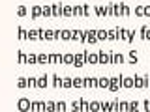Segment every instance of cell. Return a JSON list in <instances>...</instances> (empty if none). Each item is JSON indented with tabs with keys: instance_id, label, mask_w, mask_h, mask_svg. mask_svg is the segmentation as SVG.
Masks as SVG:
<instances>
[{
	"instance_id": "cell-1",
	"label": "cell",
	"mask_w": 150,
	"mask_h": 112,
	"mask_svg": "<svg viewBox=\"0 0 150 112\" xmlns=\"http://www.w3.org/2000/svg\"><path fill=\"white\" fill-rule=\"evenodd\" d=\"M30 106H32V103H30V99H26V97H23V99L17 103V108L21 110V112H26V110H30Z\"/></svg>"
},
{
	"instance_id": "cell-2",
	"label": "cell",
	"mask_w": 150,
	"mask_h": 112,
	"mask_svg": "<svg viewBox=\"0 0 150 112\" xmlns=\"http://www.w3.org/2000/svg\"><path fill=\"white\" fill-rule=\"evenodd\" d=\"M120 86L124 88H135V82L131 77H120Z\"/></svg>"
},
{
	"instance_id": "cell-3",
	"label": "cell",
	"mask_w": 150,
	"mask_h": 112,
	"mask_svg": "<svg viewBox=\"0 0 150 112\" xmlns=\"http://www.w3.org/2000/svg\"><path fill=\"white\" fill-rule=\"evenodd\" d=\"M98 62H100V64H109V62H111V54L100 52V54H98Z\"/></svg>"
},
{
	"instance_id": "cell-4",
	"label": "cell",
	"mask_w": 150,
	"mask_h": 112,
	"mask_svg": "<svg viewBox=\"0 0 150 112\" xmlns=\"http://www.w3.org/2000/svg\"><path fill=\"white\" fill-rule=\"evenodd\" d=\"M86 41H88V43H98L96 30H90V32H86Z\"/></svg>"
},
{
	"instance_id": "cell-5",
	"label": "cell",
	"mask_w": 150,
	"mask_h": 112,
	"mask_svg": "<svg viewBox=\"0 0 150 112\" xmlns=\"http://www.w3.org/2000/svg\"><path fill=\"white\" fill-rule=\"evenodd\" d=\"M30 110H45V103L43 101H34L30 106Z\"/></svg>"
},
{
	"instance_id": "cell-6",
	"label": "cell",
	"mask_w": 150,
	"mask_h": 112,
	"mask_svg": "<svg viewBox=\"0 0 150 112\" xmlns=\"http://www.w3.org/2000/svg\"><path fill=\"white\" fill-rule=\"evenodd\" d=\"M128 112H139V101H129L128 103Z\"/></svg>"
},
{
	"instance_id": "cell-7",
	"label": "cell",
	"mask_w": 150,
	"mask_h": 112,
	"mask_svg": "<svg viewBox=\"0 0 150 112\" xmlns=\"http://www.w3.org/2000/svg\"><path fill=\"white\" fill-rule=\"evenodd\" d=\"M84 62H88V64H98V54H86V52H84Z\"/></svg>"
},
{
	"instance_id": "cell-8",
	"label": "cell",
	"mask_w": 150,
	"mask_h": 112,
	"mask_svg": "<svg viewBox=\"0 0 150 112\" xmlns=\"http://www.w3.org/2000/svg\"><path fill=\"white\" fill-rule=\"evenodd\" d=\"M73 64L77 65V67H81V65L84 64V54H75V60H73Z\"/></svg>"
},
{
	"instance_id": "cell-9",
	"label": "cell",
	"mask_w": 150,
	"mask_h": 112,
	"mask_svg": "<svg viewBox=\"0 0 150 112\" xmlns=\"http://www.w3.org/2000/svg\"><path fill=\"white\" fill-rule=\"evenodd\" d=\"M45 86H47V77L43 75V77H40L36 80V88H45Z\"/></svg>"
},
{
	"instance_id": "cell-10",
	"label": "cell",
	"mask_w": 150,
	"mask_h": 112,
	"mask_svg": "<svg viewBox=\"0 0 150 112\" xmlns=\"http://www.w3.org/2000/svg\"><path fill=\"white\" fill-rule=\"evenodd\" d=\"M71 86L73 88H83L84 86V80H83V78H79V77H75L73 80H71Z\"/></svg>"
},
{
	"instance_id": "cell-11",
	"label": "cell",
	"mask_w": 150,
	"mask_h": 112,
	"mask_svg": "<svg viewBox=\"0 0 150 112\" xmlns=\"http://www.w3.org/2000/svg\"><path fill=\"white\" fill-rule=\"evenodd\" d=\"M62 8H64L62 4H58V6H53V8H51V15H54V17L60 15V13H62Z\"/></svg>"
},
{
	"instance_id": "cell-12",
	"label": "cell",
	"mask_w": 150,
	"mask_h": 112,
	"mask_svg": "<svg viewBox=\"0 0 150 112\" xmlns=\"http://www.w3.org/2000/svg\"><path fill=\"white\" fill-rule=\"evenodd\" d=\"M100 110L109 112V110H111V103H109V101H100Z\"/></svg>"
},
{
	"instance_id": "cell-13",
	"label": "cell",
	"mask_w": 150,
	"mask_h": 112,
	"mask_svg": "<svg viewBox=\"0 0 150 112\" xmlns=\"http://www.w3.org/2000/svg\"><path fill=\"white\" fill-rule=\"evenodd\" d=\"M111 62L112 64H122V62H124V56H122V54H111Z\"/></svg>"
},
{
	"instance_id": "cell-14",
	"label": "cell",
	"mask_w": 150,
	"mask_h": 112,
	"mask_svg": "<svg viewBox=\"0 0 150 112\" xmlns=\"http://www.w3.org/2000/svg\"><path fill=\"white\" fill-rule=\"evenodd\" d=\"M98 88H109V78H98Z\"/></svg>"
},
{
	"instance_id": "cell-15",
	"label": "cell",
	"mask_w": 150,
	"mask_h": 112,
	"mask_svg": "<svg viewBox=\"0 0 150 112\" xmlns=\"http://www.w3.org/2000/svg\"><path fill=\"white\" fill-rule=\"evenodd\" d=\"M49 62H51V64L62 62V56H60V54H49Z\"/></svg>"
},
{
	"instance_id": "cell-16",
	"label": "cell",
	"mask_w": 150,
	"mask_h": 112,
	"mask_svg": "<svg viewBox=\"0 0 150 112\" xmlns=\"http://www.w3.org/2000/svg\"><path fill=\"white\" fill-rule=\"evenodd\" d=\"M62 15H66V17L73 15V8H71V6H64V8H62Z\"/></svg>"
},
{
	"instance_id": "cell-17",
	"label": "cell",
	"mask_w": 150,
	"mask_h": 112,
	"mask_svg": "<svg viewBox=\"0 0 150 112\" xmlns=\"http://www.w3.org/2000/svg\"><path fill=\"white\" fill-rule=\"evenodd\" d=\"M73 60H75L73 54H64V56H62V62H64V64H73Z\"/></svg>"
},
{
	"instance_id": "cell-18",
	"label": "cell",
	"mask_w": 150,
	"mask_h": 112,
	"mask_svg": "<svg viewBox=\"0 0 150 112\" xmlns=\"http://www.w3.org/2000/svg\"><path fill=\"white\" fill-rule=\"evenodd\" d=\"M96 36H98V41L107 39V32H105V30H96Z\"/></svg>"
},
{
	"instance_id": "cell-19",
	"label": "cell",
	"mask_w": 150,
	"mask_h": 112,
	"mask_svg": "<svg viewBox=\"0 0 150 112\" xmlns=\"http://www.w3.org/2000/svg\"><path fill=\"white\" fill-rule=\"evenodd\" d=\"M79 103H81V110H83V112H88V110H90V103H88V101L81 99Z\"/></svg>"
},
{
	"instance_id": "cell-20",
	"label": "cell",
	"mask_w": 150,
	"mask_h": 112,
	"mask_svg": "<svg viewBox=\"0 0 150 112\" xmlns=\"http://www.w3.org/2000/svg\"><path fill=\"white\" fill-rule=\"evenodd\" d=\"M49 62V54H38V64H47Z\"/></svg>"
},
{
	"instance_id": "cell-21",
	"label": "cell",
	"mask_w": 150,
	"mask_h": 112,
	"mask_svg": "<svg viewBox=\"0 0 150 112\" xmlns=\"http://www.w3.org/2000/svg\"><path fill=\"white\" fill-rule=\"evenodd\" d=\"M26 64H38V54H28L26 56Z\"/></svg>"
},
{
	"instance_id": "cell-22",
	"label": "cell",
	"mask_w": 150,
	"mask_h": 112,
	"mask_svg": "<svg viewBox=\"0 0 150 112\" xmlns=\"http://www.w3.org/2000/svg\"><path fill=\"white\" fill-rule=\"evenodd\" d=\"M111 110H115V112L120 110V103H118V99H112V103H111Z\"/></svg>"
},
{
	"instance_id": "cell-23",
	"label": "cell",
	"mask_w": 150,
	"mask_h": 112,
	"mask_svg": "<svg viewBox=\"0 0 150 112\" xmlns=\"http://www.w3.org/2000/svg\"><path fill=\"white\" fill-rule=\"evenodd\" d=\"M41 15V6H34L32 8V17H40Z\"/></svg>"
},
{
	"instance_id": "cell-24",
	"label": "cell",
	"mask_w": 150,
	"mask_h": 112,
	"mask_svg": "<svg viewBox=\"0 0 150 112\" xmlns=\"http://www.w3.org/2000/svg\"><path fill=\"white\" fill-rule=\"evenodd\" d=\"M45 110H49V112H54L56 110V103H53V101H49L45 105Z\"/></svg>"
},
{
	"instance_id": "cell-25",
	"label": "cell",
	"mask_w": 150,
	"mask_h": 112,
	"mask_svg": "<svg viewBox=\"0 0 150 112\" xmlns=\"http://www.w3.org/2000/svg\"><path fill=\"white\" fill-rule=\"evenodd\" d=\"M90 110L92 112H98V110H100V101H90Z\"/></svg>"
},
{
	"instance_id": "cell-26",
	"label": "cell",
	"mask_w": 150,
	"mask_h": 112,
	"mask_svg": "<svg viewBox=\"0 0 150 112\" xmlns=\"http://www.w3.org/2000/svg\"><path fill=\"white\" fill-rule=\"evenodd\" d=\"M41 15H43V17H49L51 15V8L49 6H41Z\"/></svg>"
},
{
	"instance_id": "cell-27",
	"label": "cell",
	"mask_w": 150,
	"mask_h": 112,
	"mask_svg": "<svg viewBox=\"0 0 150 112\" xmlns=\"http://www.w3.org/2000/svg\"><path fill=\"white\" fill-rule=\"evenodd\" d=\"M71 80L73 78H62V88H71Z\"/></svg>"
},
{
	"instance_id": "cell-28",
	"label": "cell",
	"mask_w": 150,
	"mask_h": 112,
	"mask_svg": "<svg viewBox=\"0 0 150 112\" xmlns=\"http://www.w3.org/2000/svg\"><path fill=\"white\" fill-rule=\"evenodd\" d=\"M120 15H129L128 6H126V4H120Z\"/></svg>"
},
{
	"instance_id": "cell-29",
	"label": "cell",
	"mask_w": 150,
	"mask_h": 112,
	"mask_svg": "<svg viewBox=\"0 0 150 112\" xmlns=\"http://www.w3.org/2000/svg\"><path fill=\"white\" fill-rule=\"evenodd\" d=\"M137 52H135V50H131V52H129V62H133V64H137Z\"/></svg>"
},
{
	"instance_id": "cell-30",
	"label": "cell",
	"mask_w": 150,
	"mask_h": 112,
	"mask_svg": "<svg viewBox=\"0 0 150 112\" xmlns=\"http://www.w3.org/2000/svg\"><path fill=\"white\" fill-rule=\"evenodd\" d=\"M73 15H83V6H73Z\"/></svg>"
},
{
	"instance_id": "cell-31",
	"label": "cell",
	"mask_w": 150,
	"mask_h": 112,
	"mask_svg": "<svg viewBox=\"0 0 150 112\" xmlns=\"http://www.w3.org/2000/svg\"><path fill=\"white\" fill-rule=\"evenodd\" d=\"M53 86H62V78H60V77H53Z\"/></svg>"
},
{
	"instance_id": "cell-32",
	"label": "cell",
	"mask_w": 150,
	"mask_h": 112,
	"mask_svg": "<svg viewBox=\"0 0 150 112\" xmlns=\"http://www.w3.org/2000/svg\"><path fill=\"white\" fill-rule=\"evenodd\" d=\"M56 110H58V112H62V110H66V103H62V101H58V103H56Z\"/></svg>"
},
{
	"instance_id": "cell-33",
	"label": "cell",
	"mask_w": 150,
	"mask_h": 112,
	"mask_svg": "<svg viewBox=\"0 0 150 112\" xmlns=\"http://www.w3.org/2000/svg\"><path fill=\"white\" fill-rule=\"evenodd\" d=\"M135 15H144V6H137V8H135Z\"/></svg>"
},
{
	"instance_id": "cell-34",
	"label": "cell",
	"mask_w": 150,
	"mask_h": 112,
	"mask_svg": "<svg viewBox=\"0 0 150 112\" xmlns=\"http://www.w3.org/2000/svg\"><path fill=\"white\" fill-rule=\"evenodd\" d=\"M60 37H62V39H69V37H71V32H69V30H64L62 34H60Z\"/></svg>"
},
{
	"instance_id": "cell-35",
	"label": "cell",
	"mask_w": 150,
	"mask_h": 112,
	"mask_svg": "<svg viewBox=\"0 0 150 112\" xmlns=\"http://www.w3.org/2000/svg\"><path fill=\"white\" fill-rule=\"evenodd\" d=\"M17 13H19V15H21V17H25V15H26V8H25V6H19Z\"/></svg>"
},
{
	"instance_id": "cell-36",
	"label": "cell",
	"mask_w": 150,
	"mask_h": 112,
	"mask_svg": "<svg viewBox=\"0 0 150 112\" xmlns=\"http://www.w3.org/2000/svg\"><path fill=\"white\" fill-rule=\"evenodd\" d=\"M71 108H73L75 112H77V110H81V103H79V101H73V103H71Z\"/></svg>"
},
{
	"instance_id": "cell-37",
	"label": "cell",
	"mask_w": 150,
	"mask_h": 112,
	"mask_svg": "<svg viewBox=\"0 0 150 112\" xmlns=\"http://www.w3.org/2000/svg\"><path fill=\"white\" fill-rule=\"evenodd\" d=\"M133 39H135V32H128V37H126V41H128V43H131Z\"/></svg>"
},
{
	"instance_id": "cell-38",
	"label": "cell",
	"mask_w": 150,
	"mask_h": 112,
	"mask_svg": "<svg viewBox=\"0 0 150 112\" xmlns=\"http://www.w3.org/2000/svg\"><path fill=\"white\" fill-rule=\"evenodd\" d=\"M17 84H19V88H26V78H19Z\"/></svg>"
},
{
	"instance_id": "cell-39",
	"label": "cell",
	"mask_w": 150,
	"mask_h": 112,
	"mask_svg": "<svg viewBox=\"0 0 150 112\" xmlns=\"http://www.w3.org/2000/svg\"><path fill=\"white\" fill-rule=\"evenodd\" d=\"M146 30H148V26H146V24L141 26V37H143V39H144V34H146Z\"/></svg>"
},
{
	"instance_id": "cell-40",
	"label": "cell",
	"mask_w": 150,
	"mask_h": 112,
	"mask_svg": "<svg viewBox=\"0 0 150 112\" xmlns=\"http://www.w3.org/2000/svg\"><path fill=\"white\" fill-rule=\"evenodd\" d=\"M36 80L38 78H26V86H36Z\"/></svg>"
},
{
	"instance_id": "cell-41",
	"label": "cell",
	"mask_w": 150,
	"mask_h": 112,
	"mask_svg": "<svg viewBox=\"0 0 150 112\" xmlns=\"http://www.w3.org/2000/svg\"><path fill=\"white\" fill-rule=\"evenodd\" d=\"M143 106H144V110H146V112H150V99L143 101Z\"/></svg>"
},
{
	"instance_id": "cell-42",
	"label": "cell",
	"mask_w": 150,
	"mask_h": 112,
	"mask_svg": "<svg viewBox=\"0 0 150 112\" xmlns=\"http://www.w3.org/2000/svg\"><path fill=\"white\" fill-rule=\"evenodd\" d=\"M19 37H21V39H25V37H28V32H25L21 28V30H19Z\"/></svg>"
},
{
	"instance_id": "cell-43",
	"label": "cell",
	"mask_w": 150,
	"mask_h": 112,
	"mask_svg": "<svg viewBox=\"0 0 150 112\" xmlns=\"http://www.w3.org/2000/svg\"><path fill=\"white\" fill-rule=\"evenodd\" d=\"M83 15H90V8L88 6H83Z\"/></svg>"
},
{
	"instance_id": "cell-44",
	"label": "cell",
	"mask_w": 150,
	"mask_h": 112,
	"mask_svg": "<svg viewBox=\"0 0 150 112\" xmlns=\"http://www.w3.org/2000/svg\"><path fill=\"white\" fill-rule=\"evenodd\" d=\"M36 36H38V32H34V30H30V32H28V39H34Z\"/></svg>"
},
{
	"instance_id": "cell-45",
	"label": "cell",
	"mask_w": 150,
	"mask_h": 112,
	"mask_svg": "<svg viewBox=\"0 0 150 112\" xmlns=\"http://www.w3.org/2000/svg\"><path fill=\"white\" fill-rule=\"evenodd\" d=\"M143 88H148V77H143Z\"/></svg>"
},
{
	"instance_id": "cell-46",
	"label": "cell",
	"mask_w": 150,
	"mask_h": 112,
	"mask_svg": "<svg viewBox=\"0 0 150 112\" xmlns=\"http://www.w3.org/2000/svg\"><path fill=\"white\" fill-rule=\"evenodd\" d=\"M88 86H98V78H90V84Z\"/></svg>"
},
{
	"instance_id": "cell-47",
	"label": "cell",
	"mask_w": 150,
	"mask_h": 112,
	"mask_svg": "<svg viewBox=\"0 0 150 112\" xmlns=\"http://www.w3.org/2000/svg\"><path fill=\"white\" fill-rule=\"evenodd\" d=\"M144 15L150 17V6H144Z\"/></svg>"
},
{
	"instance_id": "cell-48",
	"label": "cell",
	"mask_w": 150,
	"mask_h": 112,
	"mask_svg": "<svg viewBox=\"0 0 150 112\" xmlns=\"http://www.w3.org/2000/svg\"><path fill=\"white\" fill-rule=\"evenodd\" d=\"M120 110H128V103H120Z\"/></svg>"
},
{
	"instance_id": "cell-49",
	"label": "cell",
	"mask_w": 150,
	"mask_h": 112,
	"mask_svg": "<svg viewBox=\"0 0 150 112\" xmlns=\"http://www.w3.org/2000/svg\"><path fill=\"white\" fill-rule=\"evenodd\" d=\"M144 39H146V41H150V28L146 30V34H144Z\"/></svg>"
},
{
	"instance_id": "cell-50",
	"label": "cell",
	"mask_w": 150,
	"mask_h": 112,
	"mask_svg": "<svg viewBox=\"0 0 150 112\" xmlns=\"http://www.w3.org/2000/svg\"><path fill=\"white\" fill-rule=\"evenodd\" d=\"M148 86H150V78H148Z\"/></svg>"
}]
</instances>
